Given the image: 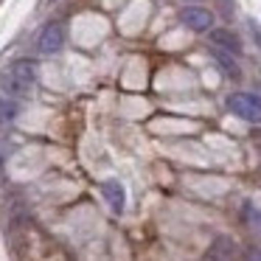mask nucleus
<instances>
[{
	"instance_id": "1",
	"label": "nucleus",
	"mask_w": 261,
	"mask_h": 261,
	"mask_svg": "<svg viewBox=\"0 0 261 261\" xmlns=\"http://www.w3.org/2000/svg\"><path fill=\"white\" fill-rule=\"evenodd\" d=\"M34 82H37V70L31 59H20V62H12L3 73H0V87L9 98H17V96H29L34 90Z\"/></svg>"
},
{
	"instance_id": "2",
	"label": "nucleus",
	"mask_w": 261,
	"mask_h": 261,
	"mask_svg": "<svg viewBox=\"0 0 261 261\" xmlns=\"http://www.w3.org/2000/svg\"><path fill=\"white\" fill-rule=\"evenodd\" d=\"M227 110L247 124H261V96H255V93H230Z\"/></svg>"
},
{
	"instance_id": "3",
	"label": "nucleus",
	"mask_w": 261,
	"mask_h": 261,
	"mask_svg": "<svg viewBox=\"0 0 261 261\" xmlns=\"http://www.w3.org/2000/svg\"><path fill=\"white\" fill-rule=\"evenodd\" d=\"M180 23L186 25V29L197 31V34H205V31L214 29V14L202 6H186L180 12Z\"/></svg>"
},
{
	"instance_id": "4",
	"label": "nucleus",
	"mask_w": 261,
	"mask_h": 261,
	"mask_svg": "<svg viewBox=\"0 0 261 261\" xmlns=\"http://www.w3.org/2000/svg\"><path fill=\"white\" fill-rule=\"evenodd\" d=\"M62 45H65V31L59 23H48L45 29L40 31V37H37V48H40L42 54H57Z\"/></svg>"
},
{
	"instance_id": "5",
	"label": "nucleus",
	"mask_w": 261,
	"mask_h": 261,
	"mask_svg": "<svg viewBox=\"0 0 261 261\" xmlns=\"http://www.w3.org/2000/svg\"><path fill=\"white\" fill-rule=\"evenodd\" d=\"M211 42H214V48L230 54V57H239V54H242V40H239V34H233L230 29H211Z\"/></svg>"
},
{
	"instance_id": "6",
	"label": "nucleus",
	"mask_w": 261,
	"mask_h": 261,
	"mask_svg": "<svg viewBox=\"0 0 261 261\" xmlns=\"http://www.w3.org/2000/svg\"><path fill=\"white\" fill-rule=\"evenodd\" d=\"M101 191H104V199L110 202V208L115 211V214H124V205H126V191H124V186H121L118 180H107L101 186Z\"/></svg>"
},
{
	"instance_id": "7",
	"label": "nucleus",
	"mask_w": 261,
	"mask_h": 261,
	"mask_svg": "<svg viewBox=\"0 0 261 261\" xmlns=\"http://www.w3.org/2000/svg\"><path fill=\"white\" fill-rule=\"evenodd\" d=\"M211 57L216 59V65H219V68L225 70L227 76H230V79H239V76H242V70H239L236 59H233L230 54H225V51H219V48H214V45H211Z\"/></svg>"
},
{
	"instance_id": "8",
	"label": "nucleus",
	"mask_w": 261,
	"mask_h": 261,
	"mask_svg": "<svg viewBox=\"0 0 261 261\" xmlns=\"http://www.w3.org/2000/svg\"><path fill=\"white\" fill-rule=\"evenodd\" d=\"M14 118H17V101L9 96H0V126L12 124Z\"/></svg>"
},
{
	"instance_id": "9",
	"label": "nucleus",
	"mask_w": 261,
	"mask_h": 261,
	"mask_svg": "<svg viewBox=\"0 0 261 261\" xmlns=\"http://www.w3.org/2000/svg\"><path fill=\"white\" fill-rule=\"evenodd\" d=\"M244 261H261V250L258 247H247L244 250Z\"/></svg>"
},
{
	"instance_id": "10",
	"label": "nucleus",
	"mask_w": 261,
	"mask_h": 261,
	"mask_svg": "<svg viewBox=\"0 0 261 261\" xmlns=\"http://www.w3.org/2000/svg\"><path fill=\"white\" fill-rule=\"evenodd\" d=\"M250 31L255 34V40H258V48H261V29H258V23H255V20H250Z\"/></svg>"
},
{
	"instance_id": "11",
	"label": "nucleus",
	"mask_w": 261,
	"mask_h": 261,
	"mask_svg": "<svg viewBox=\"0 0 261 261\" xmlns=\"http://www.w3.org/2000/svg\"><path fill=\"white\" fill-rule=\"evenodd\" d=\"M48 3H57V0H48Z\"/></svg>"
}]
</instances>
